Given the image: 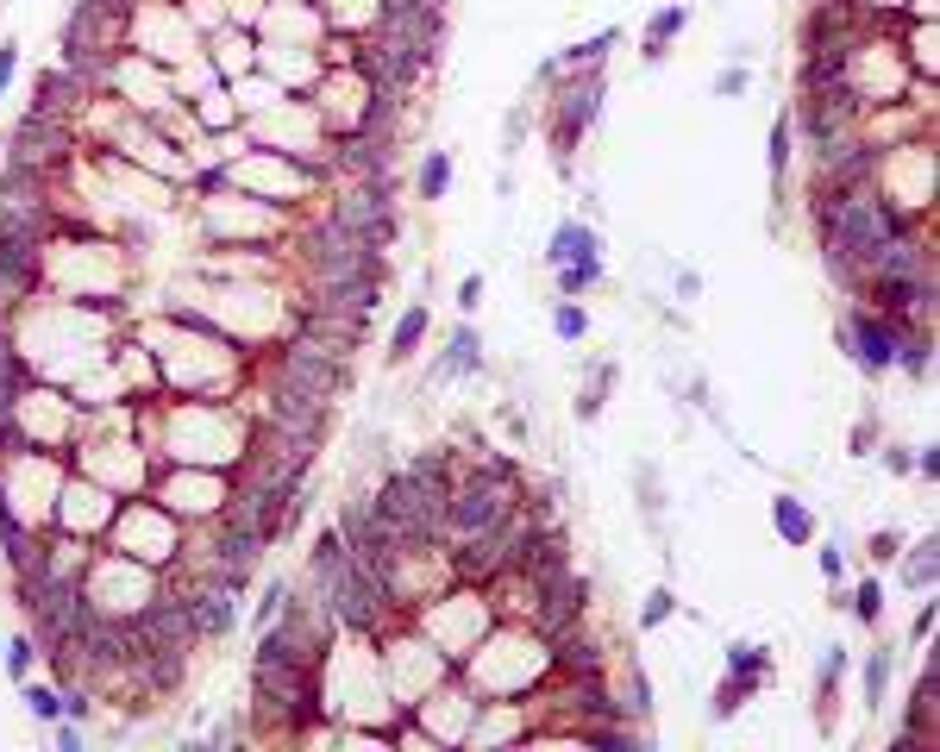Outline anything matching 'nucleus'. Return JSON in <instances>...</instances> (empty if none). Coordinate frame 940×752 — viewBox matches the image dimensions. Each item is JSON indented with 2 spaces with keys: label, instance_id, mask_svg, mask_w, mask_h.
Wrapping results in <instances>:
<instances>
[{
  "label": "nucleus",
  "instance_id": "f257e3e1",
  "mask_svg": "<svg viewBox=\"0 0 940 752\" xmlns=\"http://www.w3.org/2000/svg\"><path fill=\"white\" fill-rule=\"evenodd\" d=\"M514 502H521V489L508 477H489V470L464 464V477L452 483V539H477L489 527H502L514 514Z\"/></svg>",
  "mask_w": 940,
  "mask_h": 752
},
{
  "label": "nucleus",
  "instance_id": "f03ea898",
  "mask_svg": "<svg viewBox=\"0 0 940 752\" xmlns=\"http://www.w3.org/2000/svg\"><path fill=\"white\" fill-rule=\"evenodd\" d=\"M389 188H395V176H383V182H351L345 195L326 207V220H339L358 245H370V251H383L389 239H395V207H389Z\"/></svg>",
  "mask_w": 940,
  "mask_h": 752
},
{
  "label": "nucleus",
  "instance_id": "7ed1b4c3",
  "mask_svg": "<svg viewBox=\"0 0 940 752\" xmlns=\"http://www.w3.org/2000/svg\"><path fill=\"white\" fill-rule=\"evenodd\" d=\"M270 383H282V389L308 395V402L333 408V395L345 389V364L326 358V351L308 345V339H289V345H282V358H276V370H270Z\"/></svg>",
  "mask_w": 940,
  "mask_h": 752
},
{
  "label": "nucleus",
  "instance_id": "20e7f679",
  "mask_svg": "<svg viewBox=\"0 0 940 752\" xmlns=\"http://www.w3.org/2000/svg\"><path fill=\"white\" fill-rule=\"evenodd\" d=\"M113 539H120V552L126 558H138V564H163L170 571L176 564V514L163 508V502H132L126 514H120V527H113Z\"/></svg>",
  "mask_w": 940,
  "mask_h": 752
},
{
  "label": "nucleus",
  "instance_id": "39448f33",
  "mask_svg": "<svg viewBox=\"0 0 940 752\" xmlns=\"http://www.w3.org/2000/svg\"><path fill=\"white\" fill-rule=\"evenodd\" d=\"M846 339H853V351H859V364L865 370H890L897 364V351H903V339L909 333H897L884 314H872V308H859L853 320H846Z\"/></svg>",
  "mask_w": 940,
  "mask_h": 752
},
{
  "label": "nucleus",
  "instance_id": "423d86ee",
  "mask_svg": "<svg viewBox=\"0 0 940 752\" xmlns=\"http://www.w3.org/2000/svg\"><path fill=\"white\" fill-rule=\"evenodd\" d=\"M596 107H602V76L590 69V76H583V82L558 101V151H571V145H577L583 126L596 120Z\"/></svg>",
  "mask_w": 940,
  "mask_h": 752
},
{
  "label": "nucleus",
  "instance_id": "0eeeda50",
  "mask_svg": "<svg viewBox=\"0 0 940 752\" xmlns=\"http://www.w3.org/2000/svg\"><path fill=\"white\" fill-rule=\"evenodd\" d=\"M546 257H552V270H564V264H577V257H596V232L583 226V220H564V226L552 232V245H546Z\"/></svg>",
  "mask_w": 940,
  "mask_h": 752
},
{
  "label": "nucleus",
  "instance_id": "6e6552de",
  "mask_svg": "<svg viewBox=\"0 0 940 752\" xmlns=\"http://www.w3.org/2000/svg\"><path fill=\"white\" fill-rule=\"evenodd\" d=\"M771 521H778V539H790V546H809V539H815V514L796 502V496H778V502H771Z\"/></svg>",
  "mask_w": 940,
  "mask_h": 752
},
{
  "label": "nucleus",
  "instance_id": "1a4fd4ad",
  "mask_svg": "<svg viewBox=\"0 0 940 752\" xmlns=\"http://www.w3.org/2000/svg\"><path fill=\"white\" fill-rule=\"evenodd\" d=\"M477 364H483V345H477V333H470V326H458L452 345H445V358H439V370H445V376H470Z\"/></svg>",
  "mask_w": 940,
  "mask_h": 752
},
{
  "label": "nucleus",
  "instance_id": "9d476101",
  "mask_svg": "<svg viewBox=\"0 0 940 752\" xmlns=\"http://www.w3.org/2000/svg\"><path fill=\"white\" fill-rule=\"evenodd\" d=\"M445 182H452V157H445V151H427V157H420V170H414L420 201H439V195H445Z\"/></svg>",
  "mask_w": 940,
  "mask_h": 752
},
{
  "label": "nucleus",
  "instance_id": "9b49d317",
  "mask_svg": "<svg viewBox=\"0 0 940 752\" xmlns=\"http://www.w3.org/2000/svg\"><path fill=\"white\" fill-rule=\"evenodd\" d=\"M596 282H602V251L596 257H577V264L558 270V289L564 295H583V289H596Z\"/></svg>",
  "mask_w": 940,
  "mask_h": 752
},
{
  "label": "nucleus",
  "instance_id": "f8f14e48",
  "mask_svg": "<svg viewBox=\"0 0 940 752\" xmlns=\"http://www.w3.org/2000/svg\"><path fill=\"white\" fill-rule=\"evenodd\" d=\"M684 19H690L684 7H665V13H658L652 26H646V57H665V44H671L677 32H684Z\"/></svg>",
  "mask_w": 940,
  "mask_h": 752
},
{
  "label": "nucleus",
  "instance_id": "ddd939ff",
  "mask_svg": "<svg viewBox=\"0 0 940 752\" xmlns=\"http://www.w3.org/2000/svg\"><path fill=\"white\" fill-rule=\"evenodd\" d=\"M890 646H878L872 652V665H865V702H872V709H884V696H890Z\"/></svg>",
  "mask_w": 940,
  "mask_h": 752
},
{
  "label": "nucleus",
  "instance_id": "4468645a",
  "mask_svg": "<svg viewBox=\"0 0 940 752\" xmlns=\"http://www.w3.org/2000/svg\"><path fill=\"white\" fill-rule=\"evenodd\" d=\"M420 333H427V308H420V301H414V308L402 314V326H395V339H389V351H395V358H414V345H420Z\"/></svg>",
  "mask_w": 940,
  "mask_h": 752
},
{
  "label": "nucleus",
  "instance_id": "2eb2a0df",
  "mask_svg": "<svg viewBox=\"0 0 940 752\" xmlns=\"http://www.w3.org/2000/svg\"><path fill=\"white\" fill-rule=\"evenodd\" d=\"M934 564H940V558H934V539H922V546L909 552V564H903V583H909V590H928V583H934Z\"/></svg>",
  "mask_w": 940,
  "mask_h": 752
},
{
  "label": "nucleus",
  "instance_id": "dca6fc26",
  "mask_svg": "<svg viewBox=\"0 0 940 752\" xmlns=\"http://www.w3.org/2000/svg\"><path fill=\"white\" fill-rule=\"evenodd\" d=\"M26 709L38 715V721H63V690H51V684H26Z\"/></svg>",
  "mask_w": 940,
  "mask_h": 752
},
{
  "label": "nucleus",
  "instance_id": "f3484780",
  "mask_svg": "<svg viewBox=\"0 0 940 752\" xmlns=\"http://www.w3.org/2000/svg\"><path fill=\"white\" fill-rule=\"evenodd\" d=\"M182 13H188L195 32H226V7L220 0H182Z\"/></svg>",
  "mask_w": 940,
  "mask_h": 752
},
{
  "label": "nucleus",
  "instance_id": "a211bd4d",
  "mask_svg": "<svg viewBox=\"0 0 940 752\" xmlns=\"http://www.w3.org/2000/svg\"><path fill=\"white\" fill-rule=\"evenodd\" d=\"M552 326H558V339H583V333H590V314L571 308V301H558V308H552Z\"/></svg>",
  "mask_w": 940,
  "mask_h": 752
},
{
  "label": "nucleus",
  "instance_id": "6ab92c4d",
  "mask_svg": "<svg viewBox=\"0 0 940 752\" xmlns=\"http://www.w3.org/2000/svg\"><path fill=\"white\" fill-rule=\"evenodd\" d=\"M727 671H740V677H765V652L759 646H727Z\"/></svg>",
  "mask_w": 940,
  "mask_h": 752
},
{
  "label": "nucleus",
  "instance_id": "aec40b11",
  "mask_svg": "<svg viewBox=\"0 0 940 752\" xmlns=\"http://www.w3.org/2000/svg\"><path fill=\"white\" fill-rule=\"evenodd\" d=\"M746 684H752V677H740V671H727V684L715 690V721H727V715L740 709V696H746Z\"/></svg>",
  "mask_w": 940,
  "mask_h": 752
},
{
  "label": "nucleus",
  "instance_id": "412c9836",
  "mask_svg": "<svg viewBox=\"0 0 940 752\" xmlns=\"http://www.w3.org/2000/svg\"><path fill=\"white\" fill-rule=\"evenodd\" d=\"M615 38H621V32H602V38H590V44H577V51L564 57V63H577V69H596V63L608 57V44H615Z\"/></svg>",
  "mask_w": 940,
  "mask_h": 752
},
{
  "label": "nucleus",
  "instance_id": "4be33fe9",
  "mask_svg": "<svg viewBox=\"0 0 940 752\" xmlns=\"http://www.w3.org/2000/svg\"><path fill=\"white\" fill-rule=\"evenodd\" d=\"M32 652H38V640H32V633H19V640L7 646V671L19 677V684H26V671H32Z\"/></svg>",
  "mask_w": 940,
  "mask_h": 752
},
{
  "label": "nucleus",
  "instance_id": "5701e85b",
  "mask_svg": "<svg viewBox=\"0 0 940 752\" xmlns=\"http://www.w3.org/2000/svg\"><path fill=\"white\" fill-rule=\"evenodd\" d=\"M853 602H859V621H865V627H878V602H884V590H878L872 577H865L859 590H853Z\"/></svg>",
  "mask_w": 940,
  "mask_h": 752
},
{
  "label": "nucleus",
  "instance_id": "b1692460",
  "mask_svg": "<svg viewBox=\"0 0 940 752\" xmlns=\"http://www.w3.org/2000/svg\"><path fill=\"white\" fill-rule=\"evenodd\" d=\"M282 602H289V583H270V590H264V602H257V615H251V621H257V627H270V621L282 615Z\"/></svg>",
  "mask_w": 940,
  "mask_h": 752
},
{
  "label": "nucleus",
  "instance_id": "393cba45",
  "mask_svg": "<svg viewBox=\"0 0 940 752\" xmlns=\"http://www.w3.org/2000/svg\"><path fill=\"white\" fill-rule=\"evenodd\" d=\"M840 671H846V646H828V652H821V696H834Z\"/></svg>",
  "mask_w": 940,
  "mask_h": 752
},
{
  "label": "nucleus",
  "instance_id": "a878e982",
  "mask_svg": "<svg viewBox=\"0 0 940 752\" xmlns=\"http://www.w3.org/2000/svg\"><path fill=\"white\" fill-rule=\"evenodd\" d=\"M790 132H796V120H778V132H771V170H790Z\"/></svg>",
  "mask_w": 940,
  "mask_h": 752
},
{
  "label": "nucleus",
  "instance_id": "bb28decb",
  "mask_svg": "<svg viewBox=\"0 0 940 752\" xmlns=\"http://www.w3.org/2000/svg\"><path fill=\"white\" fill-rule=\"evenodd\" d=\"M671 602H677L671 590H652V596H646V608H640V621H646V627H658V621H671Z\"/></svg>",
  "mask_w": 940,
  "mask_h": 752
},
{
  "label": "nucleus",
  "instance_id": "cd10ccee",
  "mask_svg": "<svg viewBox=\"0 0 940 752\" xmlns=\"http://www.w3.org/2000/svg\"><path fill=\"white\" fill-rule=\"evenodd\" d=\"M13 69H19V44H0V94H7V82H13Z\"/></svg>",
  "mask_w": 940,
  "mask_h": 752
},
{
  "label": "nucleus",
  "instance_id": "c85d7f7f",
  "mask_svg": "<svg viewBox=\"0 0 940 752\" xmlns=\"http://www.w3.org/2000/svg\"><path fill=\"white\" fill-rule=\"evenodd\" d=\"M477 301H483V276H464L458 282V308H477Z\"/></svg>",
  "mask_w": 940,
  "mask_h": 752
},
{
  "label": "nucleus",
  "instance_id": "c756f323",
  "mask_svg": "<svg viewBox=\"0 0 940 752\" xmlns=\"http://www.w3.org/2000/svg\"><path fill=\"white\" fill-rule=\"evenodd\" d=\"M846 571V558H840V546H821V577H840Z\"/></svg>",
  "mask_w": 940,
  "mask_h": 752
},
{
  "label": "nucleus",
  "instance_id": "7c9ffc66",
  "mask_svg": "<svg viewBox=\"0 0 940 752\" xmlns=\"http://www.w3.org/2000/svg\"><path fill=\"white\" fill-rule=\"evenodd\" d=\"M57 746L76 752V746H82V727H76V721H57Z\"/></svg>",
  "mask_w": 940,
  "mask_h": 752
},
{
  "label": "nucleus",
  "instance_id": "2f4dec72",
  "mask_svg": "<svg viewBox=\"0 0 940 752\" xmlns=\"http://www.w3.org/2000/svg\"><path fill=\"white\" fill-rule=\"evenodd\" d=\"M884 464H890V470H897V477H903V470H915V458L903 452V445H890V452H884Z\"/></svg>",
  "mask_w": 940,
  "mask_h": 752
},
{
  "label": "nucleus",
  "instance_id": "473e14b6",
  "mask_svg": "<svg viewBox=\"0 0 940 752\" xmlns=\"http://www.w3.org/2000/svg\"><path fill=\"white\" fill-rule=\"evenodd\" d=\"M715 88H721V94H740V88H746V76H740V69H721V82H715Z\"/></svg>",
  "mask_w": 940,
  "mask_h": 752
}]
</instances>
